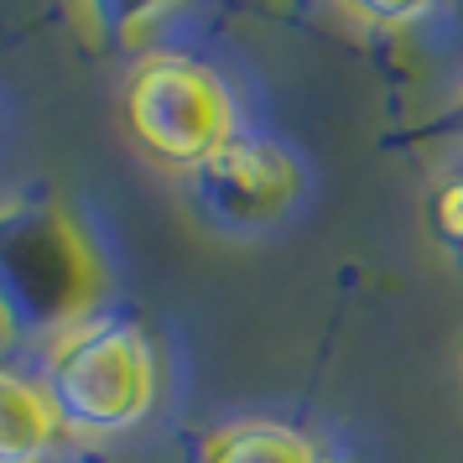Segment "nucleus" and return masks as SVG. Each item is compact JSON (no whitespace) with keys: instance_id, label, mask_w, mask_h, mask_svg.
Here are the masks:
<instances>
[{"instance_id":"nucleus-1","label":"nucleus","mask_w":463,"mask_h":463,"mask_svg":"<svg viewBox=\"0 0 463 463\" xmlns=\"http://www.w3.org/2000/svg\"><path fill=\"white\" fill-rule=\"evenodd\" d=\"M105 260L84 224L47 198L0 203V328L5 338L47 334V344L94 317Z\"/></svg>"},{"instance_id":"nucleus-2","label":"nucleus","mask_w":463,"mask_h":463,"mask_svg":"<svg viewBox=\"0 0 463 463\" xmlns=\"http://www.w3.org/2000/svg\"><path fill=\"white\" fill-rule=\"evenodd\" d=\"M43 391L73 438L130 432L156 406V354L151 338L126 317H89L47 344Z\"/></svg>"},{"instance_id":"nucleus-3","label":"nucleus","mask_w":463,"mask_h":463,"mask_svg":"<svg viewBox=\"0 0 463 463\" xmlns=\"http://www.w3.org/2000/svg\"><path fill=\"white\" fill-rule=\"evenodd\" d=\"M120 120L156 167L183 177L240 141V109L230 84L188 52H151L130 68L120 89Z\"/></svg>"},{"instance_id":"nucleus-4","label":"nucleus","mask_w":463,"mask_h":463,"mask_svg":"<svg viewBox=\"0 0 463 463\" xmlns=\"http://www.w3.org/2000/svg\"><path fill=\"white\" fill-rule=\"evenodd\" d=\"M193 203L224 230H266L302 198V167L287 146L240 136L188 177Z\"/></svg>"},{"instance_id":"nucleus-5","label":"nucleus","mask_w":463,"mask_h":463,"mask_svg":"<svg viewBox=\"0 0 463 463\" xmlns=\"http://www.w3.org/2000/svg\"><path fill=\"white\" fill-rule=\"evenodd\" d=\"M58 438L63 421L52 411L43 380L0 370V463H43Z\"/></svg>"},{"instance_id":"nucleus-6","label":"nucleus","mask_w":463,"mask_h":463,"mask_svg":"<svg viewBox=\"0 0 463 463\" xmlns=\"http://www.w3.org/2000/svg\"><path fill=\"white\" fill-rule=\"evenodd\" d=\"M203 463H323L313 442L287 421H230L203 438Z\"/></svg>"},{"instance_id":"nucleus-7","label":"nucleus","mask_w":463,"mask_h":463,"mask_svg":"<svg viewBox=\"0 0 463 463\" xmlns=\"http://www.w3.org/2000/svg\"><path fill=\"white\" fill-rule=\"evenodd\" d=\"M427 224L448 250H463V172L442 177L432 198H427Z\"/></svg>"},{"instance_id":"nucleus-8","label":"nucleus","mask_w":463,"mask_h":463,"mask_svg":"<svg viewBox=\"0 0 463 463\" xmlns=\"http://www.w3.org/2000/svg\"><path fill=\"white\" fill-rule=\"evenodd\" d=\"M458 130H463V99H458Z\"/></svg>"}]
</instances>
